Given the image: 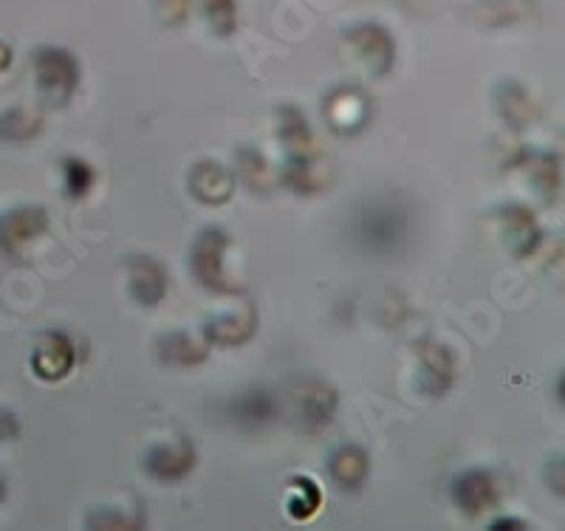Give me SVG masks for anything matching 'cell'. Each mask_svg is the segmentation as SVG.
<instances>
[{"instance_id":"4","label":"cell","mask_w":565,"mask_h":531,"mask_svg":"<svg viewBox=\"0 0 565 531\" xmlns=\"http://www.w3.org/2000/svg\"><path fill=\"white\" fill-rule=\"evenodd\" d=\"M331 475L345 489H356L367 475V458L360 447H340L331 455Z\"/></svg>"},{"instance_id":"7","label":"cell","mask_w":565,"mask_h":531,"mask_svg":"<svg viewBox=\"0 0 565 531\" xmlns=\"http://www.w3.org/2000/svg\"><path fill=\"white\" fill-rule=\"evenodd\" d=\"M40 130L38 116H29L26 110H9L0 116V139L7 141H29Z\"/></svg>"},{"instance_id":"8","label":"cell","mask_w":565,"mask_h":531,"mask_svg":"<svg viewBox=\"0 0 565 531\" xmlns=\"http://www.w3.org/2000/svg\"><path fill=\"white\" fill-rule=\"evenodd\" d=\"M63 170H65V187H68L71 195H74V199H77V195H85L90 187V181H94L90 167L79 159H68L65 161Z\"/></svg>"},{"instance_id":"9","label":"cell","mask_w":565,"mask_h":531,"mask_svg":"<svg viewBox=\"0 0 565 531\" xmlns=\"http://www.w3.org/2000/svg\"><path fill=\"white\" fill-rule=\"evenodd\" d=\"M14 436V418L9 413H0V442Z\"/></svg>"},{"instance_id":"5","label":"cell","mask_w":565,"mask_h":531,"mask_svg":"<svg viewBox=\"0 0 565 531\" xmlns=\"http://www.w3.org/2000/svg\"><path fill=\"white\" fill-rule=\"evenodd\" d=\"M489 489H492V484H489L487 475L469 472L463 475V478H458L456 500L461 503V509H467V512H478V509H483V506L492 500Z\"/></svg>"},{"instance_id":"3","label":"cell","mask_w":565,"mask_h":531,"mask_svg":"<svg viewBox=\"0 0 565 531\" xmlns=\"http://www.w3.org/2000/svg\"><path fill=\"white\" fill-rule=\"evenodd\" d=\"M71 362H74V351H71V342L65 340L63 333H45L43 342H40L32 357L34 371L43 379L65 376Z\"/></svg>"},{"instance_id":"1","label":"cell","mask_w":565,"mask_h":531,"mask_svg":"<svg viewBox=\"0 0 565 531\" xmlns=\"http://www.w3.org/2000/svg\"><path fill=\"white\" fill-rule=\"evenodd\" d=\"M411 235V215L398 199L367 201L351 221V241L362 255H396Z\"/></svg>"},{"instance_id":"2","label":"cell","mask_w":565,"mask_h":531,"mask_svg":"<svg viewBox=\"0 0 565 531\" xmlns=\"http://www.w3.org/2000/svg\"><path fill=\"white\" fill-rule=\"evenodd\" d=\"M43 230V210H14L0 221V246H3V252L14 255V252H20V246L38 237Z\"/></svg>"},{"instance_id":"6","label":"cell","mask_w":565,"mask_h":531,"mask_svg":"<svg viewBox=\"0 0 565 531\" xmlns=\"http://www.w3.org/2000/svg\"><path fill=\"white\" fill-rule=\"evenodd\" d=\"M275 416V402L269 399V393L264 391H255L249 396H244L241 402H235V418L241 424L252 422L255 427H264L269 418Z\"/></svg>"},{"instance_id":"11","label":"cell","mask_w":565,"mask_h":531,"mask_svg":"<svg viewBox=\"0 0 565 531\" xmlns=\"http://www.w3.org/2000/svg\"><path fill=\"white\" fill-rule=\"evenodd\" d=\"M3 495H7V487H3V480H0V500H3Z\"/></svg>"},{"instance_id":"10","label":"cell","mask_w":565,"mask_h":531,"mask_svg":"<svg viewBox=\"0 0 565 531\" xmlns=\"http://www.w3.org/2000/svg\"><path fill=\"white\" fill-rule=\"evenodd\" d=\"M9 65V49H3V45H0V71L7 68Z\"/></svg>"}]
</instances>
